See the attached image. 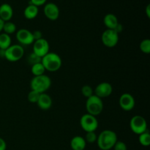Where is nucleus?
<instances>
[{
	"instance_id": "f257e3e1",
	"label": "nucleus",
	"mask_w": 150,
	"mask_h": 150,
	"mask_svg": "<svg viewBox=\"0 0 150 150\" xmlns=\"http://www.w3.org/2000/svg\"><path fill=\"white\" fill-rule=\"evenodd\" d=\"M117 135L111 130H105L98 136L97 143L101 150H110L114 147L117 142Z\"/></svg>"
},
{
	"instance_id": "f03ea898",
	"label": "nucleus",
	"mask_w": 150,
	"mask_h": 150,
	"mask_svg": "<svg viewBox=\"0 0 150 150\" xmlns=\"http://www.w3.org/2000/svg\"><path fill=\"white\" fill-rule=\"evenodd\" d=\"M41 63L44 66L45 70L54 73L61 68L62 61L61 57L57 54L54 52H48L46 55L42 57Z\"/></svg>"
},
{
	"instance_id": "7ed1b4c3",
	"label": "nucleus",
	"mask_w": 150,
	"mask_h": 150,
	"mask_svg": "<svg viewBox=\"0 0 150 150\" xmlns=\"http://www.w3.org/2000/svg\"><path fill=\"white\" fill-rule=\"evenodd\" d=\"M51 86V79L46 75L34 76L30 81L31 90L36 91L40 94L45 93Z\"/></svg>"
},
{
	"instance_id": "20e7f679",
	"label": "nucleus",
	"mask_w": 150,
	"mask_h": 150,
	"mask_svg": "<svg viewBox=\"0 0 150 150\" xmlns=\"http://www.w3.org/2000/svg\"><path fill=\"white\" fill-rule=\"evenodd\" d=\"M86 109L87 111V114L97 117L100 114L103 110V100L96 95H92L86 99Z\"/></svg>"
},
{
	"instance_id": "39448f33",
	"label": "nucleus",
	"mask_w": 150,
	"mask_h": 150,
	"mask_svg": "<svg viewBox=\"0 0 150 150\" xmlns=\"http://www.w3.org/2000/svg\"><path fill=\"white\" fill-rule=\"evenodd\" d=\"M24 55V49L21 45H11L4 51V57L9 62H18Z\"/></svg>"
},
{
	"instance_id": "423d86ee",
	"label": "nucleus",
	"mask_w": 150,
	"mask_h": 150,
	"mask_svg": "<svg viewBox=\"0 0 150 150\" xmlns=\"http://www.w3.org/2000/svg\"><path fill=\"white\" fill-rule=\"evenodd\" d=\"M130 127L135 134L140 135L147 131V122L142 116L135 115L130 120Z\"/></svg>"
},
{
	"instance_id": "0eeeda50",
	"label": "nucleus",
	"mask_w": 150,
	"mask_h": 150,
	"mask_svg": "<svg viewBox=\"0 0 150 150\" xmlns=\"http://www.w3.org/2000/svg\"><path fill=\"white\" fill-rule=\"evenodd\" d=\"M80 125L86 133L95 132L98 127V121L95 116L89 114H85L81 117Z\"/></svg>"
},
{
	"instance_id": "6e6552de",
	"label": "nucleus",
	"mask_w": 150,
	"mask_h": 150,
	"mask_svg": "<svg viewBox=\"0 0 150 150\" xmlns=\"http://www.w3.org/2000/svg\"><path fill=\"white\" fill-rule=\"evenodd\" d=\"M119 39V34L113 29H107L103 32L101 35V41L107 48H114L118 43Z\"/></svg>"
},
{
	"instance_id": "1a4fd4ad",
	"label": "nucleus",
	"mask_w": 150,
	"mask_h": 150,
	"mask_svg": "<svg viewBox=\"0 0 150 150\" xmlns=\"http://www.w3.org/2000/svg\"><path fill=\"white\" fill-rule=\"evenodd\" d=\"M50 46L48 40L44 38L34 41L33 42V53L40 57V58L46 55L49 51Z\"/></svg>"
},
{
	"instance_id": "9d476101",
	"label": "nucleus",
	"mask_w": 150,
	"mask_h": 150,
	"mask_svg": "<svg viewBox=\"0 0 150 150\" xmlns=\"http://www.w3.org/2000/svg\"><path fill=\"white\" fill-rule=\"evenodd\" d=\"M119 105L120 108L125 111H130L134 108L136 105L134 97L130 93H124L119 99Z\"/></svg>"
},
{
	"instance_id": "9b49d317",
	"label": "nucleus",
	"mask_w": 150,
	"mask_h": 150,
	"mask_svg": "<svg viewBox=\"0 0 150 150\" xmlns=\"http://www.w3.org/2000/svg\"><path fill=\"white\" fill-rule=\"evenodd\" d=\"M16 39L21 45H31L34 42L32 32L26 29H21L16 32Z\"/></svg>"
},
{
	"instance_id": "f8f14e48",
	"label": "nucleus",
	"mask_w": 150,
	"mask_h": 150,
	"mask_svg": "<svg viewBox=\"0 0 150 150\" xmlns=\"http://www.w3.org/2000/svg\"><path fill=\"white\" fill-rule=\"evenodd\" d=\"M112 92L113 87L111 83L108 82H102L95 87L94 90V95L103 99L109 97L112 94Z\"/></svg>"
},
{
	"instance_id": "ddd939ff",
	"label": "nucleus",
	"mask_w": 150,
	"mask_h": 150,
	"mask_svg": "<svg viewBox=\"0 0 150 150\" xmlns=\"http://www.w3.org/2000/svg\"><path fill=\"white\" fill-rule=\"evenodd\" d=\"M44 15L48 19L51 21H56L59 16V9L56 4L53 2L47 3L43 8Z\"/></svg>"
},
{
	"instance_id": "4468645a",
	"label": "nucleus",
	"mask_w": 150,
	"mask_h": 150,
	"mask_svg": "<svg viewBox=\"0 0 150 150\" xmlns=\"http://www.w3.org/2000/svg\"><path fill=\"white\" fill-rule=\"evenodd\" d=\"M13 16V10L11 5L7 3L0 5V18L4 22L10 21Z\"/></svg>"
},
{
	"instance_id": "2eb2a0df",
	"label": "nucleus",
	"mask_w": 150,
	"mask_h": 150,
	"mask_svg": "<svg viewBox=\"0 0 150 150\" xmlns=\"http://www.w3.org/2000/svg\"><path fill=\"white\" fill-rule=\"evenodd\" d=\"M52 99L50 95L46 93H42L40 95L37 105L41 110L47 111L52 106Z\"/></svg>"
},
{
	"instance_id": "dca6fc26",
	"label": "nucleus",
	"mask_w": 150,
	"mask_h": 150,
	"mask_svg": "<svg viewBox=\"0 0 150 150\" xmlns=\"http://www.w3.org/2000/svg\"><path fill=\"white\" fill-rule=\"evenodd\" d=\"M86 146V141L81 136H74L70 141V147L73 150H84Z\"/></svg>"
},
{
	"instance_id": "f3484780",
	"label": "nucleus",
	"mask_w": 150,
	"mask_h": 150,
	"mask_svg": "<svg viewBox=\"0 0 150 150\" xmlns=\"http://www.w3.org/2000/svg\"><path fill=\"white\" fill-rule=\"evenodd\" d=\"M103 23L108 29L114 30L119 23L118 18L113 13H108L103 18Z\"/></svg>"
},
{
	"instance_id": "a211bd4d",
	"label": "nucleus",
	"mask_w": 150,
	"mask_h": 150,
	"mask_svg": "<svg viewBox=\"0 0 150 150\" xmlns=\"http://www.w3.org/2000/svg\"><path fill=\"white\" fill-rule=\"evenodd\" d=\"M38 13H39V9L38 7L34 5V4H29L23 11V15L24 17L28 20H32L38 16Z\"/></svg>"
},
{
	"instance_id": "6ab92c4d",
	"label": "nucleus",
	"mask_w": 150,
	"mask_h": 150,
	"mask_svg": "<svg viewBox=\"0 0 150 150\" xmlns=\"http://www.w3.org/2000/svg\"><path fill=\"white\" fill-rule=\"evenodd\" d=\"M11 38L5 33H0V50L5 51L12 45Z\"/></svg>"
},
{
	"instance_id": "aec40b11",
	"label": "nucleus",
	"mask_w": 150,
	"mask_h": 150,
	"mask_svg": "<svg viewBox=\"0 0 150 150\" xmlns=\"http://www.w3.org/2000/svg\"><path fill=\"white\" fill-rule=\"evenodd\" d=\"M31 72L34 76H39L45 74V69L41 62L37 63V64L32 65L31 67Z\"/></svg>"
},
{
	"instance_id": "412c9836",
	"label": "nucleus",
	"mask_w": 150,
	"mask_h": 150,
	"mask_svg": "<svg viewBox=\"0 0 150 150\" xmlns=\"http://www.w3.org/2000/svg\"><path fill=\"white\" fill-rule=\"evenodd\" d=\"M16 29H17L16 25L10 21L4 22L2 31H4V33L10 35L15 33L16 32Z\"/></svg>"
},
{
	"instance_id": "4be33fe9",
	"label": "nucleus",
	"mask_w": 150,
	"mask_h": 150,
	"mask_svg": "<svg viewBox=\"0 0 150 150\" xmlns=\"http://www.w3.org/2000/svg\"><path fill=\"white\" fill-rule=\"evenodd\" d=\"M139 141L144 146H149L150 145V134L148 131L139 135Z\"/></svg>"
},
{
	"instance_id": "5701e85b",
	"label": "nucleus",
	"mask_w": 150,
	"mask_h": 150,
	"mask_svg": "<svg viewBox=\"0 0 150 150\" xmlns=\"http://www.w3.org/2000/svg\"><path fill=\"white\" fill-rule=\"evenodd\" d=\"M140 49L144 54H150V40L149 38L143 40L140 43Z\"/></svg>"
},
{
	"instance_id": "b1692460",
	"label": "nucleus",
	"mask_w": 150,
	"mask_h": 150,
	"mask_svg": "<svg viewBox=\"0 0 150 150\" xmlns=\"http://www.w3.org/2000/svg\"><path fill=\"white\" fill-rule=\"evenodd\" d=\"M40 95V94L39 92H36V91L31 90L27 95L28 100L32 103H37L38 99H39Z\"/></svg>"
},
{
	"instance_id": "393cba45",
	"label": "nucleus",
	"mask_w": 150,
	"mask_h": 150,
	"mask_svg": "<svg viewBox=\"0 0 150 150\" xmlns=\"http://www.w3.org/2000/svg\"><path fill=\"white\" fill-rule=\"evenodd\" d=\"M81 93L85 98H88L94 95V91L89 85H84L81 88Z\"/></svg>"
},
{
	"instance_id": "a878e982",
	"label": "nucleus",
	"mask_w": 150,
	"mask_h": 150,
	"mask_svg": "<svg viewBox=\"0 0 150 150\" xmlns=\"http://www.w3.org/2000/svg\"><path fill=\"white\" fill-rule=\"evenodd\" d=\"M97 139H98V136H97L95 132H89V133H86V136L84 138L86 142H88V143L90 144L96 142Z\"/></svg>"
},
{
	"instance_id": "bb28decb",
	"label": "nucleus",
	"mask_w": 150,
	"mask_h": 150,
	"mask_svg": "<svg viewBox=\"0 0 150 150\" xmlns=\"http://www.w3.org/2000/svg\"><path fill=\"white\" fill-rule=\"evenodd\" d=\"M41 59L42 58H40V57H38V55H36V54L32 52L28 57V62H29L31 65H33V64H37V63L41 62Z\"/></svg>"
},
{
	"instance_id": "cd10ccee",
	"label": "nucleus",
	"mask_w": 150,
	"mask_h": 150,
	"mask_svg": "<svg viewBox=\"0 0 150 150\" xmlns=\"http://www.w3.org/2000/svg\"><path fill=\"white\" fill-rule=\"evenodd\" d=\"M114 150H127V145L125 143L123 142H120V141H117V143L114 146Z\"/></svg>"
},
{
	"instance_id": "c85d7f7f",
	"label": "nucleus",
	"mask_w": 150,
	"mask_h": 150,
	"mask_svg": "<svg viewBox=\"0 0 150 150\" xmlns=\"http://www.w3.org/2000/svg\"><path fill=\"white\" fill-rule=\"evenodd\" d=\"M32 36H33L34 41L38 40L41 39L42 38V34L40 31L39 30H35L32 32Z\"/></svg>"
},
{
	"instance_id": "c756f323",
	"label": "nucleus",
	"mask_w": 150,
	"mask_h": 150,
	"mask_svg": "<svg viewBox=\"0 0 150 150\" xmlns=\"http://www.w3.org/2000/svg\"><path fill=\"white\" fill-rule=\"evenodd\" d=\"M47 0H30V4H34V5L39 7V6H42L45 4Z\"/></svg>"
},
{
	"instance_id": "7c9ffc66",
	"label": "nucleus",
	"mask_w": 150,
	"mask_h": 150,
	"mask_svg": "<svg viewBox=\"0 0 150 150\" xmlns=\"http://www.w3.org/2000/svg\"><path fill=\"white\" fill-rule=\"evenodd\" d=\"M7 149V144L5 141L0 137V150H6Z\"/></svg>"
},
{
	"instance_id": "2f4dec72",
	"label": "nucleus",
	"mask_w": 150,
	"mask_h": 150,
	"mask_svg": "<svg viewBox=\"0 0 150 150\" xmlns=\"http://www.w3.org/2000/svg\"><path fill=\"white\" fill-rule=\"evenodd\" d=\"M114 30L115 31V32H117V33L120 34V32H122V30H123L122 25V24H120V23H118V25H117V27H116L115 29H114Z\"/></svg>"
},
{
	"instance_id": "473e14b6",
	"label": "nucleus",
	"mask_w": 150,
	"mask_h": 150,
	"mask_svg": "<svg viewBox=\"0 0 150 150\" xmlns=\"http://www.w3.org/2000/svg\"><path fill=\"white\" fill-rule=\"evenodd\" d=\"M146 14L147 18H150V4H148L146 7Z\"/></svg>"
},
{
	"instance_id": "72a5a7b5",
	"label": "nucleus",
	"mask_w": 150,
	"mask_h": 150,
	"mask_svg": "<svg viewBox=\"0 0 150 150\" xmlns=\"http://www.w3.org/2000/svg\"><path fill=\"white\" fill-rule=\"evenodd\" d=\"M4 22L3 21L1 20V18H0V33H1V32H2V30H3V26H4Z\"/></svg>"
}]
</instances>
